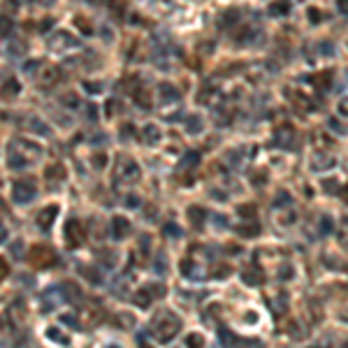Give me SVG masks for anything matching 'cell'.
Listing matches in <instances>:
<instances>
[{
    "instance_id": "6da1fadb",
    "label": "cell",
    "mask_w": 348,
    "mask_h": 348,
    "mask_svg": "<svg viewBox=\"0 0 348 348\" xmlns=\"http://www.w3.org/2000/svg\"><path fill=\"white\" fill-rule=\"evenodd\" d=\"M179 328H181L179 318L172 311H165L156 318V323H153V334H156L158 341H170V339L179 332Z\"/></svg>"
},
{
    "instance_id": "7a4b0ae2",
    "label": "cell",
    "mask_w": 348,
    "mask_h": 348,
    "mask_svg": "<svg viewBox=\"0 0 348 348\" xmlns=\"http://www.w3.org/2000/svg\"><path fill=\"white\" fill-rule=\"evenodd\" d=\"M31 265L33 267H49L51 263L56 260V256L51 253L49 246H33L31 248Z\"/></svg>"
},
{
    "instance_id": "3957f363",
    "label": "cell",
    "mask_w": 348,
    "mask_h": 348,
    "mask_svg": "<svg viewBox=\"0 0 348 348\" xmlns=\"http://www.w3.org/2000/svg\"><path fill=\"white\" fill-rule=\"evenodd\" d=\"M35 197V183L31 179H21V181L14 183V200L26 204V202H31Z\"/></svg>"
},
{
    "instance_id": "277c9868",
    "label": "cell",
    "mask_w": 348,
    "mask_h": 348,
    "mask_svg": "<svg viewBox=\"0 0 348 348\" xmlns=\"http://www.w3.org/2000/svg\"><path fill=\"white\" fill-rule=\"evenodd\" d=\"M65 232H67V244H70V246H79V244L84 242V237H81V225L77 221H67Z\"/></svg>"
},
{
    "instance_id": "5b68a950",
    "label": "cell",
    "mask_w": 348,
    "mask_h": 348,
    "mask_svg": "<svg viewBox=\"0 0 348 348\" xmlns=\"http://www.w3.org/2000/svg\"><path fill=\"white\" fill-rule=\"evenodd\" d=\"M111 227H114V237L116 239H123L130 232V223L126 221V218H121V216H116L114 221H111Z\"/></svg>"
},
{
    "instance_id": "8992f818",
    "label": "cell",
    "mask_w": 348,
    "mask_h": 348,
    "mask_svg": "<svg viewBox=\"0 0 348 348\" xmlns=\"http://www.w3.org/2000/svg\"><path fill=\"white\" fill-rule=\"evenodd\" d=\"M58 79H61V72L56 70V67H49V70H44V72H42V77H40V81H42V86H44V88L54 86Z\"/></svg>"
},
{
    "instance_id": "52a82bcc",
    "label": "cell",
    "mask_w": 348,
    "mask_h": 348,
    "mask_svg": "<svg viewBox=\"0 0 348 348\" xmlns=\"http://www.w3.org/2000/svg\"><path fill=\"white\" fill-rule=\"evenodd\" d=\"M56 212H58V209L56 207H47V209H42V214L40 216H37V225L40 227H49L51 225V221H54V216H56Z\"/></svg>"
},
{
    "instance_id": "ba28073f",
    "label": "cell",
    "mask_w": 348,
    "mask_h": 348,
    "mask_svg": "<svg viewBox=\"0 0 348 348\" xmlns=\"http://www.w3.org/2000/svg\"><path fill=\"white\" fill-rule=\"evenodd\" d=\"M242 279L246 283H251V286H258V283H263L265 276L260 269H246V272H242Z\"/></svg>"
},
{
    "instance_id": "9c48e42d",
    "label": "cell",
    "mask_w": 348,
    "mask_h": 348,
    "mask_svg": "<svg viewBox=\"0 0 348 348\" xmlns=\"http://www.w3.org/2000/svg\"><path fill=\"white\" fill-rule=\"evenodd\" d=\"M311 81L318 86V88H330V81H332V72H330V70L318 72V75L311 77Z\"/></svg>"
},
{
    "instance_id": "30bf717a",
    "label": "cell",
    "mask_w": 348,
    "mask_h": 348,
    "mask_svg": "<svg viewBox=\"0 0 348 348\" xmlns=\"http://www.w3.org/2000/svg\"><path fill=\"white\" fill-rule=\"evenodd\" d=\"M135 304H140V307H149V304H151V293H149V288H144V290H140V293L135 295Z\"/></svg>"
},
{
    "instance_id": "8fae6325",
    "label": "cell",
    "mask_w": 348,
    "mask_h": 348,
    "mask_svg": "<svg viewBox=\"0 0 348 348\" xmlns=\"http://www.w3.org/2000/svg\"><path fill=\"white\" fill-rule=\"evenodd\" d=\"M188 214H191V223H193V225L200 227V225H202V216H204V209L191 207V209H188Z\"/></svg>"
},
{
    "instance_id": "7c38bea8",
    "label": "cell",
    "mask_w": 348,
    "mask_h": 348,
    "mask_svg": "<svg viewBox=\"0 0 348 348\" xmlns=\"http://www.w3.org/2000/svg\"><path fill=\"white\" fill-rule=\"evenodd\" d=\"M47 177H58V179H63V177H65V167H63V165H51L49 167V170H47Z\"/></svg>"
},
{
    "instance_id": "4fadbf2b",
    "label": "cell",
    "mask_w": 348,
    "mask_h": 348,
    "mask_svg": "<svg viewBox=\"0 0 348 348\" xmlns=\"http://www.w3.org/2000/svg\"><path fill=\"white\" fill-rule=\"evenodd\" d=\"M144 137H147V140H151V144H153V142H158V137H160V132H158V128L147 126V128H144Z\"/></svg>"
},
{
    "instance_id": "5bb4252c",
    "label": "cell",
    "mask_w": 348,
    "mask_h": 348,
    "mask_svg": "<svg viewBox=\"0 0 348 348\" xmlns=\"http://www.w3.org/2000/svg\"><path fill=\"white\" fill-rule=\"evenodd\" d=\"M239 214H242L244 218H253L256 216V207H253V204H244V207H239Z\"/></svg>"
},
{
    "instance_id": "9a60e30c",
    "label": "cell",
    "mask_w": 348,
    "mask_h": 348,
    "mask_svg": "<svg viewBox=\"0 0 348 348\" xmlns=\"http://www.w3.org/2000/svg\"><path fill=\"white\" fill-rule=\"evenodd\" d=\"M239 232H242L244 237H256L258 232H260V227H258V225H248V227H239Z\"/></svg>"
},
{
    "instance_id": "2e32d148",
    "label": "cell",
    "mask_w": 348,
    "mask_h": 348,
    "mask_svg": "<svg viewBox=\"0 0 348 348\" xmlns=\"http://www.w3.org/2000/svg\"><path fill=\"white\" fill-rule=\"evenodd\" d=\"M5 86H7V88H3V96H5V98H10L12 93H16V91H19V86H16V81H12V79L7 81Z\"/></svg>"
},
{
    "instance_id": "e0dca14e",
    "label": "cell",
    "mask_w": 348,
    "mask_h": 348,
    "mask_svg": "<svg viewBox=\"0 0 348 348\" xmlns=\"http://www.w3.org/2000/svg\"><path fill=\"white\" fill-rule=\"evenodd\" d=\"M163 98H172V100H177L179 93L174 91V88H172L170 84H165V86H163Z\"/></svg>"
},
{
    "instance_id": "ac0fdd59",
    "label": "cell",
    "mask_w": 348,
    "mask_h": 348,
    "mask_svg": "<svg viewBox=\"0 0 348 348\" xmlns=\"http://www.w3.org/2000/svg\"><path fill=\"white\" fill-rule=\"evenodd\" d=\"M0 28H3V35H7V33H10V28H12V21L7 19V16H0Z\"/></svg>"
},
{
    "instance_id": "d6986e66",
    "label": "cell",
    "mask_w": 348,
    "mask_h": 348,
    "mask_svg": "<svg viewBox=\"0 0 348 348\" xmlns=\"http://www.w3.org/2000/svg\"><path fill=\"white\" fill-rule=\"evenodd\" d=\"M49 339H56V341H61V343H67V337H65V334H61L58 330H51Z\"/></svg>"
},
{
    "instance_id": "ffe728a7",
    "label": "cell",
    "mask_w": 348,
    "mask_h": 348,
    "mask_svg": "<svg viewBox=\"0 0 348 348\" xmlns=\"http://www.w3.org/2000/svg\"><path fill=\"white\" fill-rule=\"evenodd\" d=\"M170 232V237H179V227L177 225H165V235Z\"/></svg>"
},
{
    "instance_id": "44dd1931",
    "label": "cell",
    "mask_w": 348,
    "mask_h": 348,
    "mask_svg": "<svg viewBox=\"0 0 348 348\" xmlns=\"http://www.w3.org/2000/svg\"><path fill=\"white\" fill-rule=\"evenodd\" d=\"M188 343H200V346H204V339H202L200 334H191V337H188Z\"/></svg>"
},
{
    "instance_id": "7402d4cb",
    "label": "cell",
    "mask_w": 348,
    "mask_h": 348,
    "mask_svg": "<svg viewBox=\"0 0 348 348\" xmlns=\"http://www.w3.org/2000/svg\"><path fill=\"white\" fill-rule=\"evenodd\" d=\"M7 272H10V269H7V263L3 260V258H0V279H5Z\"/></svg>"
},
{
    "instance_id": "603a6c76",
    "label": "cell",
    "mask_w": 348,
    "mask_h": 348,
    "mask_svg": "<svg viewBox=\"0 0 348 348\" xmlns=\"http://www.w3.org/2000/svg\"><path fill=\"white\" fill-rule=\"evenodd\" d=\"M188 130H191V132H200V126H197L195 116H191V126H188Z\"/></svg>"
},
{
    "instance_id": "cb8c5ba5",
    "label": "cell",
    "mask_w": 348,
    "mask_h": 348,
    "mask_svg": "<svg viewBox=\"0 0 348 348\" xmlns=\"http://www.w3.org/2000/svg\"><path fill=\"white\" fill-rule=\"evenodd\" d=\"M126 204H128V207H137V204H140V200H137L135 195H130V197L126 200Z\"/></svg>"
},
{
    "instance_id": "d4e9b609",
    "label": "cell",
    "mask_w": 348,
    "mask_h": 348,
    "mask_svg": "<svg viewBox=\"0 0 348 348\" xmlns=\"http://www.w3.org/2000/svg\"><path fill=\"white\" fill-rule=\"evenodd\" d=\"M339 10H341L343 14H348V0H339Z\"/></svg>"
},
{
    "instance_id": "484cf974",
    "label": "cell",
    "mask_w": 348,
    "mask_h": 348,
    "mask_svg": "<svg viewBox=\"0 0 348 348\" xmlns=\"http://www.w3.org/2000/svg\"><path fill=\"white\" fill-rule=\"evenodd\" d=\"M341 195H343V200H346V202H348V186H346V188H343V193H341Z\"/></svg>"
}]
</instances>
